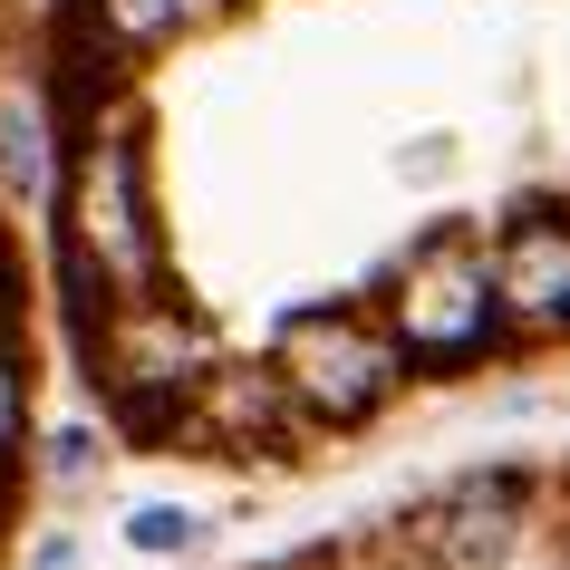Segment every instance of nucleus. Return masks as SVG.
I'll list each match as a JSON object with an SVG mask.
<instances>
[{"label":"nucleus","mask_w":570,"mask_h":570,"mask_svg":"<svg viewBox=\"0 0 570 570\" xmlns=\"http://www.w3.org/2000/svg\"><path fill=\"white\" fill-rule=\"evenodd\" d=\"M493 301L522 330H570V223H512L493 252Z\"/></svg>","instance_id":"nucleus-6"},{"label":"nucleus","mask_w":570,"mask_h":570,"mask_svg":"<svg viewBox=\"0 0 570 570\" xmlns=\"http://www.w3.org/2000/svg\"><path fill=\"white\" fill-rule=\"evenodd\" d=\"M88 10L97 49H117V59H136V49H155V39H175L184 20H204L194 0H78Z\"/></svg>","instance_id":"nucleus-9"},{"label":"nucleus","mask_w":570,"mask_h":570,"mask_svg":"<svg viewBox=\"0 0 570 570\" xmlns=\"http://www.w3.org/2000/svg\"><path fill=\"white\" fill-rule=\"evenodd\" d=\"M0 194L10 204L49 194V107L30 88H0Z\"/></svg>","instance_id":"nucleus-8"},{"label":"nucleus","mask_w":570,"mask_h":570,"mask_svg":"<svg viewBox=\"0 0 570 570\" xmlns=\"http://www.w3.org/2000/svg\"><path fill=\"white\" fill-rule=\"evenodd\" d=\"M194 10H223V0H194Z\"/></svg>","instance_id":"nucleus-13"},{"label":"nucleus","mask_w":570,"mask_h":570,"mask_svg":"<svg viewBox=\"0 0 570 570\" xmlns=\"http://www.w3.org/2000/svg\"><path fill=\"white\" fill-rule=\"evenodd\" d=\"M281 377H291V396H301L309 416L348 425V416H367V406L396 396L406 348H396V330H377L358 309H309V320L281 330Z\"/></svg>","instance_id":"nucleus-3"},{"label":"nucleus","mask_w":570,"mask_h":570,"mask_svg":"<svg viewBox=\"0 0 570 570\" xmlns=\"http://www.w3.org/2000/svg\"><path fill=\"white\" fill-rule=\"evenodd\" d=\"M126 541L165 561V551H184V541H194V512H175V503H146V512H136V522H126Z\"/></svg>","instance_id":"nucleus-10"},{"label":"nucleus","mask_w":570,"mask_h":570,"mask_svg":"<svg viewBox=\"0 0 570 570\" xmlns=\"http://www.w3.org/2000/svg\"><path fill=\"white\" fill-rule=\"evenodd\" d=\"M291 377L281 367H204V387L184 396V425L213 445H281L291 435Z\"/></svg>","instance_id":"nucleus-7"},{"label":"nucleus","mask_w":570,"mask_h":570,"mask_svg":"<svg viewBox=\"0 0 570 570\" xmlns=\"http://www.w3.org/2000/svg\"><path fill=\"white\" fill-rule=\"evenodd\" d=\"M512 561V474H474L406 522V570H503Z\"/></svg>","instance_id":"nucleus-5"},{"label":"nucleus","mask_w":570,"mask_h":570,"mask_svg":"<svg viewBox=\"0 0 570 570\" xmlns=\"http://www.w3.org/2000/svg\"><path fill=\"white\" fill-rule=\"evenodd\" d=\"M30 435V387H20V367H10V348H0V454Z\"/></svg>","instance_id":"nucleus-11"},{"label":"nucleus","mask_w":570,"mask_h":570,"mask_svg":"<svg viewBox=\"0 0 570 570\" xmlns=\"http://www.w3.org/2000/svg\"><path fill=\"white\" fill-rule=\"evenodd\" d=\"M68 281L97 301H146L155 291V223H146V155H136V126L107 117L88 126V146L68 155Z\"/></svg>","instance_id":"nucleus-1"},{"label":"nucleus","mask_w":570,"mask_h":570,"mask_svg":"<svg viewBox=\"0 0 570 570\" xmlns=\"http://www.w3.org/2000/svg\"><path fill=\"white\" fill-rule=\"evenodd\" d=\"M10 309H20V281H10V262H0V330H10Z\"/></svg>","instance_id":"nucleus-12"},{"label":"nucleus","mask_w":570,"mask_h":570,"mask_svg":"<svg viewBox=\"0 0 570 570\" xmlns=\"http://www.w3.org/2000/svg\"><path fill=\"white\" fill-rule=\"evenodd\" d=\"M493 309H503L493 301V262L474 242H425L387 291V330H396L406 358H464L493 330Z\"/></svg>","instance_id":"nucleus-4"},{"label":"nucleus","mask_w":570,"mask_h":570,"mask_svg":"<svg viewBox=\"0 0 570 570\" xmlns=\"http://www.w3.org/2000/svg\"><path fill=\"white\" fill-rule=\"evenodd\" d=\"M88 358H97V377L117 387L126 425H165L184 396L204 387L213 338H204L194 309H165V301L146 291V301H107V309L88 320Z\"/></svg>","instance_id":"nucleus-2"}]
</instances>
